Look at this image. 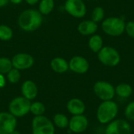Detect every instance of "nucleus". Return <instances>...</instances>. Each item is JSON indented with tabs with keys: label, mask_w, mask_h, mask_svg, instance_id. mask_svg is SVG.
Returning a JSON list of instances; mask_svg holds the SVG:
<instances>
[{
	"label": "nucleus",
	"mask_w": 134,
	"mask_h": 134,
	"mask_svg": "<svg viewBox=\"0 0 134 134\" xmlns=\"http://www.w3.org/2000/svg\"><path fill=\"white\" fill-rule=\"evenodd\" d=\"M119 113V106L115 101L105 100L102 101L97 109V119L102 125H107L114 119Z\"/></svg>",
	"instance_id": "2"
},
{
	"label": "nucleus",
	"mask_w": 134,
	"mask_h": 134,
	"mask_svg": "<svg viewBox=\"0 0 134 134\" xmlns=\"http://www.w3.org/2000/svg\"><path fill=\"white\" fill-rule=\"evenodd\" d=\"M93 89L94 94L101 101L111 100L116 96L115 86L107 81L100 80L96 82Z\"/></svg>",
	"instance_id": "7"
},
{
	"label": "nucleus",
	"mask_w": 134,
	"mask_h": 134,
	"mask_svg": "<svg viewBox=\"0 0 134 134\" xmlns=\"http://www.w3.org/2000/svg\"><path fill=\"white\" fill-rule=\"evenodd\" d=\"M90 1H97V0H90Z\"/></svg>",
	"instance_id": "34"
},
{
	"label": "nucleus",
	"mask_w": 134,
	"mask_h": 134,
	"mask_svg": "<svg viewBox=\"0 0 134 134\" xmlns=\"http://www.w3.org/2000/svg\"><path fill=\"white\" fill-rule=\"evenodd\" d=\"M13 36V29L5 25V24H1L0 25V40L1 41H9L12 39Z\"/></svg>",
	"instance_id": "23"
},
{
	"label": "nucleus",
	"mask_w": 134,
	"mask_h": 134,
	"mask_svg": "<svg viewBox=\"0 0 134 134\" xmlns=\"http://www.w3.org/2000/svg\"><path fill=\"white\" fill-rule=\"evenodd\" d=\"M9 2H10L11 3H13L14 5H18L20 3H21L23 2V0H9Z\"/></svg>",
	"instance_id": "32"
},
{
	"label": "nucleus",
	"mask_w": 134,
	"mask_h": 134,
	"mask_svg": "<svg viewBox=\"0 0 134 134\" xmlns=\"http://www.w3.org/2000/svg\"><path fill=\"white\" fill-rule=\"evenodd\" d=\"M13 68L18 69L19 71L21 70H27L31 68L35 64L34 57L25 53H20L13 57L11 59Z\"/></svg>",
	"instance_id": "11"
},
{
	"label": "nucleus",
	"mask_w": 134,
	"mask_h": 134,
	"mask_svg": "<svg viewBox=\"0 0 134 134\" xmlns=\"http://www.w3.org/2000/svg\"><path fill=\"white\" fill-rule=\"evenodd\" d=\"M10 134H20V133L19 132V131H17V130H14L12 133Z\"/></svg>",
	"instance_id": "33"
},
{
	"label": "nucleus",
	"mask_w": 134,
	"mask_h": 134,
	"mask_svg": "<svg viewBox=\"0 0 134 134\" xmlns=\"http://www.w3.org/2000/svg\"><path fill=\"white\" fill-rule=\"evenodd\" d=\"M6 79L9 83L16 84L17 83L20 79V72L18 69H16L13 68L7 74H6Z\"/></svg>",
	"instance_id": "26"
},
{
	"label": "nucleus",
	"mask_w": 134,
	"mask_h": 134,
	"mask_svg": "<svg viewBox=\"0 0 134 134\" xmlns=\"http://www.w3.org/2000/svg\"><path fill=\"white\" fill-rule=\"evenodd\" d=\"M31 100L22 97L13 98L9 104V112L16 118H21L30 112Z\"/></svg>",
	"instance_id": "6"
},
{
	"label": "nucleus",
	"mask_w": 134,
	"mask_h": 134,
	"mask_svg": "<svg viewBox=\"0 0 134 134\" xmlns=\"http://www.w3.org/2000/svg\"><path fill=\"white\" fill-rule=\"evenodd\" d=\"M32 134H54L55 126L46 116H35L31 122Z\"/></svg>",
	"instance_id": "5"
},
{
	"label": "nucleus",
	"mask_w": 134,
	"mask_h": 134,
	"mask_svg": "<svg viewBox=\"0 0 134 134\" xmlns=\"http://www.w3.org/2000/svg\"><path fill=\"white\" fill-rule=\"evenodd\" d=\"M50 68L54 72L63 74L69 70V64L65 59L57 57L52 59V60L50 61Z\"/></svg>",
	"instance_id": "17"
},
{
	"label": "nucleus",
	"mask_w": 134,
	"mask_h": 134,
	"mask_svg": "<svg viewBox=\"0 0 134 134\" xmlns=\"http://www.w3.org/2000/svg\"><path fill=\"white\" fill-rule=\"evenodd\" d=\"M16 118L9 112H0V134H10L16 130Z\"/></svg>",
	"instance_id": "10"
},
{
	"label": "nucleus",
	"mask_w": 134,
	"mask_h": 134,
	"mask_svg": "<svg viewBox=\"0 0 134 134\" xmlns=\"http://www.w3.org/2000/svg\"><path fill=\"white\" fill-rule=\"evenodd\" d=\"M13 68L12 61L7 57H0V74H7Z\"/></svg>",
	"instance_id": "25"
},
{
	"label": "nucleus",
	"mask_w": 134,
	"mask_h": 134,
	"mask_svg": "<svg viewBox=\"0 0 134 134\" xmlns=\"http://www.w3.org/2000/svg\"><path fill=\"white\" fill-rule=\"evenodd\" d=\"M54 8V0H40L38 11L42 15L49 14Z\"/></svg>",
	"instance_id": "20"
},
{
	"label": "nucleus",
	"mask_w": 134,
	"mask_h": 134,
	"mask_svg": "<svg viewBox=\"0 0 134 134\" xmlns=\"http://www.w3.org/2000/svg\"><path fill=\"white\" fill-rule=\"evenodd\" d=\"M46 111V107L43 103L40 101H35L31 104L30 107V112L33 114L35 116L42 115Z\"/></svg>",
	"instance_id": "24"
},
{
	"label": "nucleus",
	"mask_w": 134,
	"mask_h": 134,
	"mask_svg": "<svg viewBox=\"0 0 134 134\" xmlns=\"http://www.w3.org/2000/svg\"><path fill=\"white\" fill-rule=\"evenodd\" d=\"M53 124L59 129H65L68 127L69 124V119L64 114L57 113L53 117Z\"/></svg>",
	"instance_id": "21"
},
{
	"label": "nucleus",
	"mask_w": 134,
	"mask_h": 134,
	"mask_svg": "<svg viewBox=\"0 0 134 134\" xmlns=\"http://www.w3.org/2000/svg\"><path fill=\"white\" fill-rule=\"evenodd\" d=\"M125 32L131 38H134V21L130 20L126 22L125 25Z\"/></svg>",
	"instance_id": "28"
},
{
	"label": "nucleus",
	"mask_w": 134,
	"mask_h": 134,
	"mask_svg": "<svg viewBox=\"0 0 134 134\" xmlns=\"http://www.w3.org/2000/svg\"><path fill=\"white\" fill-rule=\"evenodd\" d=\"M69 70L71 71L83 75L86 74L90 69V63L86 58L82 56H74L71 58L68 62Z\"/></svg>",
	"instance_id": "13"
},
{
	"label": "nucleus",
	"mask_w": 134,
	"mask_h": 134,
	"mask_svg": "<svg viewBox=\"0 0 134 134\" xmlns=\"http://www.w3.org/2000/svg\"><path fill=\"white\" fill-rule=\"evenodd\" d=\"M115 95L122 99H127L131 97L133 94V90L131 85L126 82H122L115 86Z\"/></svg>",
	"instance_id": "19"
},
{
	"label": "nucleus",
	"mask_w": 134,
	"mask_h": 134,
	"mask_svg": "<svg viewBox=\"0 0 134 134\" xmlns=\"http://www.w3.org/2000/svg\"><path fill=\"white\" fill-rule=\"evenodd\" d=\"M77 30L82 35L91 36L97 31L98 25L92 20H84L79 24Z\"/></svg>",
	"instance_id": "14"
},
{
	"label": "nucleus",
	"mask_w": 134,
	"mask_h": 134,
	"mask_svg": "<svg viewBox=\"0 0 134 134\" xmlns=\"http://www.w3.org/2000/svg\"><path fill=\"white\" fill-rule=\"evenodd\" d=\"M39 1H40V0H25V2H26L27 4L31 5H33L37 4L38 2H39Z\"/></svg>",
	"instance_id": "30"
},
{
	"label": "nucleus",
	"mask_w": 134,
	"mask_h": 134,
	"mask_svg": "<svg viewBox=\"0 0 134 134\" xmlns=\"http://www.w3.org/2000/svg\"><path fill=\"white\" fill-rule=\"evenodd\" d=\"M132 127L126 119H115L108 124L104 130V134H131Z\"/></svg>",
	"instance_id": "8"
},
{
	"label": "nucleus",
	"mask_w": 134,
	"mask_h": 134,
	"mask_svg": "<svg viewBox=\"0 0 134 134\" xmlns=\"http://www.w3.org/2000/svg\"><path fill=\"white\" fill-rule=\"evenodd\" d=\"M105 16V10L102 6H96L91 13V20L97 24L101 23Z\"/></svg>",
	"instance_id": "22"
},
{
	"label": "nucleus",
	"mask_w": 134,
	"mask_h": 134,
	"mask_svg": "<svg viewBox=\"0 0 134 134\" xmlns=\"http://www.w3.org/2000/svg\"><path fill=\"white\" fill-rule=\"evenodd\" d=\"M89 126V120L86 116L83 115H72L69 119L68 128L71 133H82L85 132Z\"/></svg>",
	"instance_id": "12"
},
{
	"label": "nucleus",
	"mask_w": 134,
	"mask_h": 134,
	"mask_svg": "<svg viewBox=\"0 0 134 134\" xmlns=\"http://www.w3.org/2000/svg\"><path fill=\"white\" fill-rule=\"evenodd\" d=\"M126 21L120 16H109L104 18L100 24L104 34L111 37H119L125 33Z\"/></svg>",
	"instance_id": "3"
},
{
	"label": "nucleus",
	"mask_w": 134,
	"mask_h": 134,
	"mask_svg": "<svg viewBox=\"0 0 134 134\" xmlns=\"http://www.w3.org/2000/svg\"><path fill=\"white\" fill-rule=\"evenodd\" d=\"M65 11L75 18H82L86 14V5L83 0H66Z\"/></svg>",
	"instance_id": "9"
},
{
	"label": "nucleus",
	"mask_w": 134,
	"mask_h": 134,
	"mask_svg": "<svg viewBox=\"0 0 134 134\" xmlns=\"http://www.w3.org/2000/svg\"><path fill=\"white\" fill-rule=\"evenodd\" d=\"M8 2H9V0H0V8L4 7Z\"/></svg>",
	"instance_id": "31"
},
{
	"label": "nucleus",
	"mask_w": 134,
	"mask_h": 134,
	"mask_svg": "<svg viewBox=\"0 0 134 134\" xmlns=\"http://www.w3.org/2000/svg\"><path fill=\"white\" fill-rule=\"evenodd\" d=\"M67 110L72 115H83L86 111L85 103L79 98H72L67 103Z\"/></svg>",
	"instance_id": "16"
},
{
	"label": "nucleus",
	"mask_w": 134,
	"mask_h": 134,
	"mask_svg": "<svg viewBox=\"0 0 134 134\" xmlns=\"http://www.w3.org/2000/svg\"><path fill=\"white\" fill-rule=\"evenodd\" d=\"M89 49L95 53H97L104 47V39L99 34H94L91 35L88 40Z\"/></svg>",
	"instance_id": "18"
},
{
	"label": "nucleus",
	"mask_w": 134,
	"mask_h": 134,
	"mask_svg": "<svg viewBox=\"0 0 134 134\" xmlns=\"http://www.w3.org/2000/svg\"><path fill=\"white\" fill-rule=\"evenodd\" d=\"M5 83H6V80H5V78L4 75L0 74V88L5 87Z\"/></svg>",
	"instance_id": "29"
},
{
	"label": "nucleus",
	"mask_w": 134,
	"mask_h": 134,
	"mask_svg": "<svg viewBox=\"0 0 134 134\" xmlns=\"http://www.w3.org/2000/svg\"><path fill=\"white\" fill-rule=\"evenodd\" d=\"M124 115L128 121H134V101L130 102L125 108Z\"/></svg>",
	"instance_id": "27"
},
{
	"label": "nucleus",
	"mask_w": 134,
	"mask_h": 134,
	"mask_svg": "<svg viewBox=\"0 0 134 134\" xmlns=\"http://www.w3.org/2000/svg\"><path fill=\"white\" fill-rule=\"evenodd\" d=\"M97 59L101 64L106 67L114 68L119 64L121 55L115 48L109 46H104L97 53Z\"/></svg>",
	"instance_id": "4"
},
{
	"label": "nucleus",
	"mask_w": 134,
	"mask_h": 134,
	"mask_svg": "<svg viewBox=\"0 0 134 134\" xmlns=\"http://www.w3.org/2000/svg\"><path fill=\"white\" fill-rule=\"evenodd\" d=\"M43 22L42 15L38 10L28 9L23 11L18 17V26L27 32H31L38 30Z\"/></svg>",
	"instance_id": "1"
},
{
	"label": "nucleus",
	"mask_w": 134,
	"mask_h": 134,
	"mask_svg": "<svg viewBox=\"0 0 134 134\" xmlns=\"http://www.w3.org/2000/svg\"><path fill=\"white\" fill-rule=\"evenodd\" d=\"M38 86L31 80H27L21 86V93L24 97L29 100L35 99L38 96Z\"/></svg>",
	"instance_id": "15"
}]
</instances>
